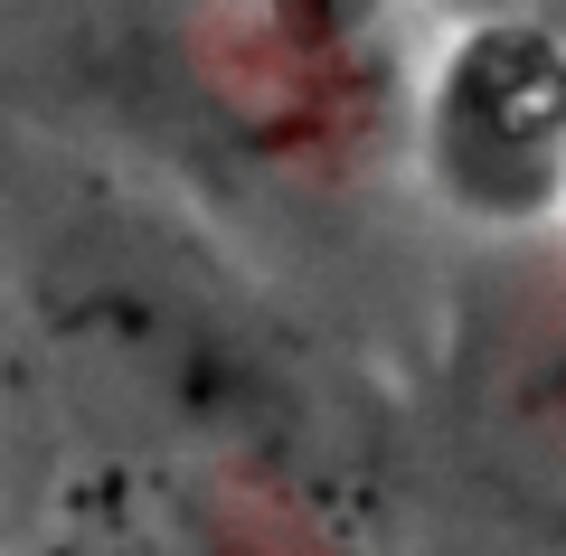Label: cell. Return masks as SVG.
<instances>
[{
  "label": "cell",
  "mask_w": 566,
  "mask_h": 556,
  "mask_svg": "<svg viewBox=\"0 0 566 556\" xmlns=\"http://www.w3.org/2000/svg\"><path fill=\"white\" fill-rule=\"evenodd\" d=\"M453 397L482 491L566 547V283H510L472 312Z\"/></svg>",
  "instance_id": "cell-1"
},
{
  "label": "cell",
  "mask_w": 566,
  "mask_h": 556,
  "mask_svg": "<svg viewBox=\"0 0 566 556\" xmlns=\"http://www.w3.org/2000/svg\"><path fill=\"white\" fill-rule=\"evenodd\" d=\"M434 179L482 218L566 199V48L528 20L472 29L434 76Z\"/></svg>",
  "instance_id": "cell-2"
}]
</instances>
